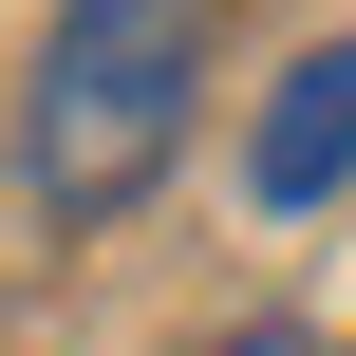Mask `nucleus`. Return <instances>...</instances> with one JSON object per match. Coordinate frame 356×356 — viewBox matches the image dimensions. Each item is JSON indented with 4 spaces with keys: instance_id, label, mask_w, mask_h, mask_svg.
Segmentation results:
<instances>
[{
    "instance_id": "1",
    "label": "nucleus",
    "mask_w": 356,
    "mask_h": 356,
    "mask_svg": "<svg viewBox=\"0 0 356 356\" xmlns=\"http://www.w3.org/2000/svg\"><path fill=\"white\" fill-rule=\"evenodd\" d=\"M188 94H207V0H56L38 38V188L75 225H113L169 150H188Z\"/></svg>"
},
{
    "instance_id": "3",
    "label": "nucleus",
    "mask_w": 356,
    "mask_h": 356,
    "mask_svg": "<svg viewBox=\"0 0 356 356\" xmlns=\"http://www.w3.org/2000/svg\"><path fill=\"white\" fill-rule=\"evenodd\" d=\"M188 356H319L300 319H244V338H188Z\"/></svg>"
},
{
    "instance_id": "2",
    "label": "nucleus",
    "mask_w": 356,
    "mask_h": 356,
    "mask_svg": "<svg viewBox=\"0 0 356 356\" xmlns=\"http://www.w3.org/2000/svg\"><path fill=\"white\" fill-rule=\"evenodd\" d=\"M244 188H263V207H338V188H356V56H300V75L263 94Z\"/></svg>"
}]
</instances>
